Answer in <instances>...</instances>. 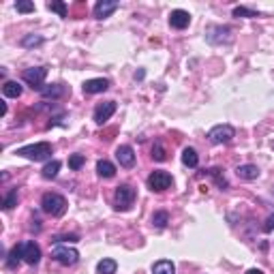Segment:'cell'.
<instances>
[{"label": "cell", "mask_w": 274, "mask_h": 274, "mask_svg": "<svg viewBox=\"0 0 274 274\" xmlns=\"http://www.w3.org/2000/svg\"><path fill=\"white\" fill-rule=\"evenodd\" d=\"M41 208L43 212L52 214V217H62L67 212V200L62 195H58V193H45L41 200Z\"/></svg>", "instance_id": "2"}, {"label": "cell", "mask_w": 274, "mask_h": 274, "mask_svg": "<svg viewBox=\"0 0 274 274\" xmlns=\"http://www.w3.org/2000/svg\"><path fill=\"white\" fill-rule=\"evenodd\" d=\"M169 24H171V28H176V30H184L186 26L191 24V13H189V11H182V9L171 11Z\"/></svg>", "instance_id": "10"}, {"label": "cell", "mask_w": 274, "mask_h": 274, "mask_svg": "<svg viewBox=\"0 0 274 274\" xmlns=\"http://www.w3.org/2000/svg\"><path fill=\"white\" fill-rule=\"evenodd\" d=\"M171 186V176L167 174V171H152V174L148 176V189L150 191H165Z\"/></svg>", "instance_id": "7"}, {"label": "cell", "mask_w": 274, "mask_h": 274, "mask_svg": "<svg viewBox=\"0 0 274 274\" xmlns=\"http://www.w3.org/2000/svg\"><path fill=\"white\" fill-rule=\"evenodd\" d=\"M110 88V82L103 77H96V79H88V82L84 84V92L86 94H99V92H105V90Z\"/></svg>", "instance_id": "13"}, {"label": "cell", "mask_w": 274, "mask_h": 274, "mask_svg": "<svg viewBox=\"0 0 274 274\" xmlns=\"http://www.w3.org/2000/svg\"><path fill=\"white\" fill-rule=\"evenodd\" d=\"M41 43H43V39H41V37H26V39L24 41H21V45H24V47H32V45H41Z\"/></svg>", "instance_id": "31"}, {"label": "cell", "mask_w": 274, "mask_h": 274, "mask_svg": "<svg viewBox=\"0 0 274 274\" xmlns=\"http://www.w3.org/2000/svg\"><path fill=\"white\" fill-rule=\"evenodd\" d=\"M208 174H210L212 176V178H214V182H217V186H219V189H227V178H225V176H223V171L221 169H219V167H212V169H208Z\"/></svg>", "instance_id": "23"}, {"label": "cell", "mask_w": 274, "mask_h": 274, "mask_svg": "<svg viewBox=\"0 0 274 274\" xmlns=\"http://www.w3.org/2000/svg\"><path fill=\"white\" fill-rule=\"evenodd\" d=\"M24 259L21 257V244H18V246H13L11 249V253H9V259H7V266L9 268H18V264Z\"/></svg>", "instance_id": "22"}, {"label": "cell", "mask_w": 274, "mask_h": 274, "mask_svg": "<svg viewBox=\"0 0 274 274\" xmlns=\"http://www.w3.org/2000/svg\"><path fill=\"white\" fill-rule=\"evenodd\" d=\"M236 137V131L232 125H217L210 128V133H208V139H210V144H229L232 139Z\"/></svg>", "instance_id": "5"}, {"label": "cell", "mask_w": 274, "mask_h": 274, "mask_svg": "<svg viewBox=\"0 0 274 274\" xmlns=\"http://www.w3.org/2000/svg\"><path fill=\"white\" fill-rule=\"evenodd\" d=\"M116 159L122 167H127V169L133 167V165H135V150L131 146H120L116 150Z\"/></svg>", "instance_id": "12"}, {"label": "cell", "mask_w": 274, "mask_h": 274, "mask_svg": "<svg viewBox=\"0 0 274 274\" xmlns=\"http://www.w3.org/2000/svg\"><path fill=\"white\" fill-rule=\"evenodd\" d=\"M152 159L154 161H165V159H167V152H165L163 142H161V139H157V142H154V146H152Z\"/></svg>", "instance_id": "27"}, {"label": "cell", "mask_w": 274, "mask_h": 274, "mask_svg": "<svg viewBox=\"0 0 274 274\" xmlns=\"http://www.w3.org/2000/svg\"><path fill=\"white\" fill-rule=\"evenodd\" d=\"M0 114H7V103H4V101H2V103H0Z\"/></svg>", "instance_id": "34"}, {"label": "cell", "mask_w": 274, "mask_h": 274, "mask_svg": "<svg viewBox=\"0 0 274 274\" xmlns=\"http://www.w3.org/2000/svg\"><path fill=\"white\" fill-rule=\"evenodd\" d=\"M47 9L54 11V13H58L60 18H67L69 15V9H67V4H64L62 0H52V2H47Z\"/></svg>", "instance_id": "25"}, {"label": "cell", "mask_w": 274, "mask_h": 274, "mask_svg": "<svg viewBox=\"0 0 274 274\" xmlns=\"http://www.w3.org/2000/svg\"><path fill=\"white\" fill-rule=\"evenodd\" d=\"M21 257H24L26 264L30 266H37L41 259V249L37 242H32V240H28V242H21Z\"/></svg>", "instance_id": "8"}, {"label": "cell", "mask_w": 274, "mask_h": 274, "mask_svg": "<svg viewBox=\"0 0 274 274\" xmlns=\"http://www.w3.org/2000/svg\"><path fill=\"white\" fill-rule=\"evenodd\" d=\"M96 171H99L101 178H114V176H116V167L110 163V161H105V159L96 163Z\"/></svg>", "instance_id": "17"}, {"label": "cell", "mask_w": 274, "mask_h": 274, "mask_svg": "<svg viewBox=\"0 0 274 274\" xmlns=\"http://www.w3.org/2000/svg\"><path fill=\"white\" fill-rule=\"evenodd\" d=\"M52 257L62 266H73V264H77L79 253L69 244H56V246H52Z\"/></svg>", "instance_id": "3"}, {"label": "cell", "mask_w": 274, "mask_h": 274, "mask_svg": "<svg viewBox=\"0 0 274 274\" xmlns=\"http://www.w3.org/2000/svg\"><path fill=\"white\" fill-rule=\"evenodd\" d=\"M234 18H257L255 11L246 9V7H236L234 9Z\"/></svg>", "instance_id": "28"}, {"label": "cell", "mask_w": 274, "mask_h": 274, "mask_svg": "<svg viewBox=\"0 0 274 274\" xmlns=\"http://www.w3.org/2000/svg\"><path fill=\"white\" fill-rule=\"evenodd\" d=\"M2 92H4V96H9V99H18V96H21V86L18 82H4Z\"/></svg>", "instance_id": "20"}, {"label": "cell", "mask_w": 274, "mask_h": 274, "mask_svg": "<svg viewBox=\"0 0 274 274\" xmlns=\"http://www.w3.org/2000/svg\"><path fill=\"white\" fill-rule=\"evenodd\" d=\"M18 200H19V193H18V189H11V193H9L7 197H4L2 208H4V210H11V208L18 206Z\"/></svg>", "instance_id": "26"}, {"label": "cell", "mask_w": 274, "mask_h": 274, "mask_svg": "<svg viewBox=\"0 0 274 274\" xmlns=\"http://www.w3.org/2000/svg\"><path fill=\"white\" fill-rule=\"evenodd\" d=\"M45 77H47V69L45 67H35V69H26L24 73H21V79H24L28 86H32L35 90H39L41 92V88H43V82H45Z\"/></svg>", "instance_id": "6"}, {"label": "cell", "mask_w": 274, "mask_h": 274, "mask_svg": "<svg viewBox=\"0 0 274 274\" xmlns=\"http://www.w3.org/2000/svg\"><path fill=\"white\" fill-rule=\"evenodd\" d=\"M41 94L45 99H62L67 94V86L62 84H50V86H43L41 88Z\"/></svg>", "instance_id": "14"}, {"label": "cell", "mask_w": 274, "mask_h": 274, "mask_svg": "<svg viewBox=\"0 0 274 274\" xmlns=\"http://www.w3.org/2000/svg\"><path fill=\"white\" fill-rule=\"evenodd\" d=\"M58 169H60V161H50V163L41 169V176L45 180H52V178H56L58 176Z\"/></svg>", "instance_id": "19"}, {"label": "cell", "mask_w": 274, "mask_h": 274, "mask_svg": "<svg viewBox=\"0 0 274 274\" xmlns=\"http://www.w3.org/2000/svg\"><path fill=\"white\" fill-rule=\"evenodd\" d=\"M236 174H238V178H242V180H255V178H259V167L257 165H240L238 169H236Z\"/></svg>", "instance_id": "15"}, {"label": "cell", "mask_w": 274, "mask_h": 274, "mask_svg": "<svg viewBox=\"0 0 274 274\" xmlns=\"http://www.w3.org/2000/svg\"><path fill=\"white\" fill-rule=\"evenodd\" d=\"M15 154H19V157H24V159H30V161H45L52 157V144H47V142L30 144V146L18 148Z\"/></svg>", "instance_id": "1"}, {"label": "cell", "mask_w": 274, "mask_h": 274, "mask_svg": "<svg viewBox=\"0 0 274 274\" xmlns=\"http://www.w3.org/2000/svg\"><path fill=\"white\" fill-rule=\"evenodd\" d=\"M246 274H264V272H261V270H249Z\"/></svg>", "instance_id": "35"}, {"label": "cell", "mask_w": 274, "mask_h": 274, "mask_svg": "<svg viewBox=\"0 0 274 274\" xmlns=\"http://www.w3.org/2000/svg\"><path fill=\"white\" fill-rule=\"evenodd\" d=\"M84 163H86V159L82 154H71V157H69V167L71 169H79Z\"/></svg>", "instance_id": "29"}, {"label": "cell", "mask_w": 274, "mask_h": 274, "mask_svg": "<svg viewBox=\"0 0 274 274\" xmlns=\"http://www.w3.org/2000/svg\"><path fill=\"white\" fill-rule=\"evenodd\" d=\"M114 111H116V103H114V101H105V103L96 105V110H94V122H96V125H105V122L110 120L111 116H114Z\"/></svg>", "instance_id": "9"}, {"label": "cell", "mask_w": 274, "mask_h": 274, "mask_svg": "<svg viewBox=\"0 0 274 274\" xmlns=\"http://www.w3.org/2000/svg\"><path fill=\"white\" fill-rule=\"evenodd\" d=\"M167 223H169V214L165 212V210H159V212L152 214V225H154L157 229H163Z\"/></svg>", "instance_id": "24"}, {"label": "cell", "mask_w": 274, "mask_h": 274, "mask_svg": "<svg viewBox=\"0 0 274 274\" xmlns=\"http://www.w3.org/2000/svg\"><path fill=\"white\" fill-rule=\"evenodd\" d=\"M114 201H116V208L118 210H128L135 201V189L131 184H120L116 189V195H114Z\"/></svg>", "instance_id": "4"}, {"label": "cell", "mask_w": 274, "mask_h": 274, "mask_svg": "<svg viewBox=\"0 0 274 274\" xmlns=\"http://www.w3.org/2000/svg\"><path fill=\"white\" fill-rule=\"evenodd\" d=\"M120 7V4L116 2V0H99V2L94 4V18L96 19H105V18H110L114 11Z\"/></svg>", "instance_id": "11"}, {"label": "cell", "mask_w": 274, "mask_h": 274, "mask_svg": "<svg viewBox=\"0 0 274 274\" xmlns=\"http://www.w3.org/2000/svg\"><path fill=\"white\" fill-rule=\"evenodd\" d=\"M266 232H274V214H270V217L266 219V225H264Z\"/></svg>", "instance_id": "32"}, {"label": "cell", "mask_w": 274, "mask_h": 274, "mask_svg": "<svg viewBox=\"0 0 274 274\" xmlns=\"http://www.w3.org/2000/svg\"><path fill=\"white\" fill-rule=\"evenodd\" d=\"M118 264L114 259H101L99 266H96V274H116Z\"/></svg>", "instance_id": "21"}, {"label": "cell", "mask_w": 274, "mask_h": 274, "mask_svg": "<svg viewBox=\"0 0 274 274\" xmlns=\"http://www.w3.org/2000/svg\"><path fill=\"white\" fill-rule=\"evenodd\" d=\"M152 274H176V266L169 259H159L152 266Z\"/></svg>", "instance_id": "16"}, {"label": "cell", "mask_w": 274, "mask_h": 274, "mask_svg": "<svg viewBox=\"0 0 274 274\" xmlns=\"http://www.w3.org/2000/svg\"><path fill=\"white\" fill-rule=\"evenodd\" d=\"M15 9H18L19 13H32V11H35V4H32V2H26V0H21V2H15Z\"/></svg>", "instance_id": "30"}, {"label": "cell", "mask_w": 274, "mask_h": 274, "mask_svg": "<svg viewBox=\"0 0 274 274\" xmlns=\"http://www.w3.org/2000/svg\"><path fill=\"white\" fill-rule=\"evenodd\" d=\"M182 163H184L186 167H197L200 157H197V152L193 148H184V150H182Z\"/></svg>", "instance_id": "18"}, {"label": "cell", "mask_w": 274, "mask_h": 274, "mask_svg": "<svg viewBox=\"0 0 274 274\" xmlns=\"http://www.w3.org/2000/svg\"><path fill=\"white\" fill-rule=\"evenodd\" d=\"M62 240H69V242H77V236H58L56 238V242H62Z\"/></svg>", "instance_id": "33"}]
</instances>
